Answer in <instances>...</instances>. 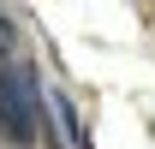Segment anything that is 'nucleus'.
I'll return each mask as SVG.
<instances>
[{
	"mask_svg": "<svg viewBox=\"0 0 155 149\" xmlns=\"http://www.w3.org/2000/svg\"><path fill=\"white\" fill-rule=\"evenodd\" d=\"M42 108H48V95H42L36 66H30V60H6V66H0V131H6L12 149H36Z\"/></svg>",
	"mask_w": 155,
	"mask_h": 149,
	"instance_id": "1",
	"label": "nucleus"
},
{
	"mask_svg": "<svg viewBox=\"0 0 155 149\" xmlns=\"http://www.w3.org/2000/svg\"><path fill=\"white\" fill-rule=\"evenodd\" d=\"M12 48H18V30H12V18H0V66H6V60H18Z\"/></svg>",
	"mask_w": 155,
	"mask_h": 149,
	"instance_id": "2",
	"label": "nucleus"
}]
</instances>
